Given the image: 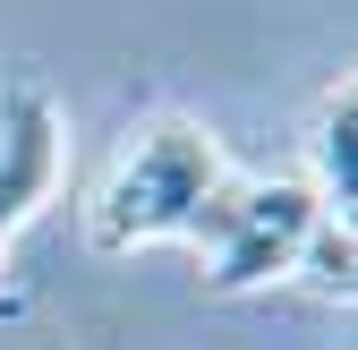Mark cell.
Instances as JSON below:
<instances>
[{
	"instance_id": "obj_1",
	"label": "cell",
	"mask_w": 358,
	"mask_h": 350,
	"mask_svg": "<svg viewBox=\"0 0 358 350\" xmlns=\"http://www.w3.org/2000/svg\"><path fill=\"white\" fill-rule=\"evenodd\" d=\"M222 180H231V171H222V146L205 128L145 120L137 137H128V154L111 162V180L94 188V205H85V239L103 256L154 248V239H188Z\"/></svg>"
},
{
	"instance_id": "obj_2",
	"label": "cell",
	"mask_w": 358,
	"mask_h": 350,
	"mask_svg": "<svg viewBox=\"0 0 358 350\" xmlns=\"http://www.w3.org/2000/svg\"><path fill=\"white\" fill-rule=\"evenodd\" d=\"M324 223V205L307 180H222L213 205L196 214V248H205V290H256V282H282L299 265L307 231Z\"/></svg>"
},
{
	"instance_id": "obj_3",
	"label": "cell",
	"mask_w": 358,
	"mask_h": 350,
	"mask_svg": "<svg viewBox=\"0 0 358 350\" xmlns=\"http://www.w3.org/2000/svg\"><path fill=\"white\" fill-rule=\"evenodd\" d=\"M60 111L43 103V85H9V111H0V256L26 231V214L60 188Z\"/></svg>"
},
{
	"instance_id": "obj_4",
	"label": "cell",
	"mask_w": 358,
	"mask_h": 350,
	"mask_svg": "<svg viewBox=\"0 0 358 350\" xmlns=\"http://www.w3.org/2000/svg\"><path fill=\"white\" fill-rule=\"evenodd\" d=\"M350 128H358V94L333 85L324 111H316V180H307L333 223H350V205H358V137H350Z\"/></svg>"
},
{
	"instance_id": "obj_5",
	"label": "cell",
	"mask_w": 358,
	"mask_h": 350,
	"mask_svg": "<svg viewBox=\"0 0 358 350\" xmlns=\"http://www.w3.org/2000/svg\"><path fill=\"white\" fill-rule=\"evenodd\" d=\"M350 265H358V256H350V223H333V214H324V223L307 231V248H299L290 274H307L324 299H350Z\"/></svg>"
}]
</instances>
